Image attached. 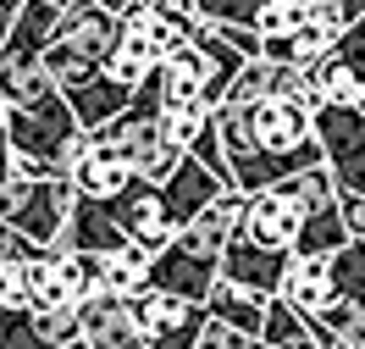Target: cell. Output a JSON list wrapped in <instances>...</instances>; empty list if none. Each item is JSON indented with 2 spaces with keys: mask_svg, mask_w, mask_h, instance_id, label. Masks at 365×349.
I'll return each instance as SVG.
<instances>
[{
  "mask_svg": "<svg viewBox=\"0 0 365 349\" xmlns=\"http://www.w3.org/2000/svg\"><path fill=\"white\" fill-rule=\"evenodd\" d=\"M94 139L106 144V150H116L138 183H166V178H172V166L182 161V150L160 133V116H155V106H150L144 94H133L111 122H100V128H94Z\"/></svg>",
  "mask_w": 365,
  "mask_h": 349,
  "instance_id": "obj_1",
  "label": "cell"
},
{
  "mask_svg": "<svg viewBox=\"0 0 365 349\" xmlns=\"http://www.w3.org/2000/svg\"><path fill=\"white\" fill-rule=\"evenodd\" d=\"M78 133H83V128L72 122L61 89H50L45 100H34V106H6V116H0V139H6V150L34 156V161L56 166V172H61V156H67V144L78 139Z\"/></svg>",
  "mask_w": 365,
  "mask_h": 349,
  "instance_id": "obj_2",
  "label": "cell"
},
{
  "mask_svg": "<svg viewBox=\"0 0 365 349\" xmlns=\"http://www.w3.org/2000/svg\"><path fill=\"white\" fill-rule=\"evenodd\" d=\"M310 133L321 144V166L338 188V200L365 194V116L354 106H321L310 116Z\"/></svg>",
  "mask_w": 365,
  "mask_h": 349,
  "instance_id": "obj_3",
  "label": "cell"
},
{
  "mask_svg": "<svg viewBox=\"0 0 365 349\" xmlns=\"http://www.w3.org/2000/svg\"><path fill=\"white\" fill-rule=\"evenodd\" d=\"M250 133H255V144H260L272 161H282L288 172L321 161V144H316V133H310V111L294 106V100H277V94L272 100H255L250 106Z\"/></svg>",
  "mask_w": 365,
  "mask_h": 349,
  "instance_id": "obj_4",
  "label": "cell"
},
{
  "mask_svg": "<svg viewBox=\"0 0 365 349\" xmlns=\"http://www.w3.org/2000/svg\"><path fill=\"white\" fill-rule=\"evenodd\" d=\"M106 211H111L116 233L133 244L138 256H160L166 244H172V216H166V200H160V183H128L122 194H111L106 200Z\"/></svg>",
  "mask_w": 365,
  "mask_h": 349,
  "instance_id": "obj_5",
  "label": "cell"
},
{
  "mask_svg": "<svg viewBox=\"0 0 365 349\" xmlns=\"http://www.w3.org/2000/svg\"><path fill=\"white\" fill-rule=\"evenodd\" d=\"M67 206H72V183H67V172L28 178L23 194H17V200H11V211H6V222L23 233L28 244H39V250H56V238H61V222H67Z\"/></svg>",
  "mask_w": 365,
  "mask_h": 349,
  "instance_id": "obj_6",
  "label": "cell"
},
{
  "mask_svg": "<svg viewBox=\"0 0 365 349\" xmlns=\"http://www.w3.org/2000/svg\"><path fill=\"white\" fill-rule=\"evenodd\" d=\"M116 23H122V45L144 50L150 61H166L172 50L188 45L194 11H182V6H160V0H128V6L116 11Z\"/></svg>",
  "mask_w": 365,
  "mask_h": 349,
  "instance_id": "obj_7",
  "label": "cell"
},
{
  "mask_svg": "<svg viewBox=\"0 0 365 349\" xmlns=\"http://www.w3.org/2000/svg\"><path fill=\"white\" fill-rule=\"evenodd\" d=\"M299 222H304L299 200L282 183H272V188H260V194H244L238 238H250V244H260V250H282V256H294Z\"/></svg>",
  "mask_w": 365,
  "mask_h": 349,
  "instance_id": "obj_8",
  "label": "cell"
},
{
  "mask_svg": "<svg viewBox=\"0 0 365 349\" xmlns=\"http://www.w3.org/2000/svg\"><path fill=\"white\" fill-rule=\"evenodd\" d=\"M61 172H67L72 194H89V200H111V194H122V188L133 183L128 161H122L116 150H106V144L94 139V133H78V139L67 144V156H61Z\"/></svg>",
  "mask_w": 365,
  "mask_h": 349,
  "instance_id": "obj_9",
  "label": "cell"
},
{
  "mask_svg": "<svg viewBox=\"0 0 365 349\" xmlns=\"http://www.w3.org/2000/svg\"><path fill=\"white\" fill-rule=\"evenodd\" d=\"M78 338L89 349H138V322H133V300L94 288L89 300H78Z\"/></svg>",
  "mask_w": 365,
  "mask_h": 349,
  "instance_id": "obj_10",
  "label": "cell"
},
{
  "mask_svg": "<svg viewBox=\"0 0 365 349\" xmlns=\"http://www.w3.org/2000/svg\"><path fill=\"white\" fill-rule=\"evenodd\" d=\"M50 39H61L67 50L89 56V61H106V56L122 45V23H116L111 6L72 0V6H61V17H56V34H50Z\"/></svg>",
  "mask_w": 365,
  "mask_h": 349,
  "instance_id": "obj_11",
  "label": "cell"
},
{
  "mask_svg": "<svg viewBox=\"0 0 365 349\" xmlns=\"http://www.w3.org/2000/svg\"><path fill=\"white\" fill-rule=\"evenodd\" d=\"M238 216H244V194H238V188H222L205 211H194V216L172 233V244L188 250V256L216 261L222 250H227V238H238Z\"/></svg>",
  "mask_w": 365,
  "mask_h": 349,
  "instance_id": "obj_12",
  "label": "cell"
},
{
  "mask_svg": "<svg viewBox=\"0 0 365 349\" xmlns=\"http://www.w3.org/2000/svg\"><path fill=\"white\" fill-rule=\"evenodd\" d=\"M210 283H216V261L188 256V250H178V244H166V250L150 256V266H144V288L178 294V300H188V305H205Z\"/></svg>",
  "mask_w": 365,
  "mask_h": 349,
  "instance_id": "obj_13",
  "label": "cell"
},
{
  "mask_svg": "<svg viewBox=\"0 0 365 349\" xmlns=\"http://www.w3.org/2000/svg\"><path fill=\"white\" fill-rule=\"evenodd\" d=\"M288 261L294 256H282V250H260L250 238H227V250L216 256V278L238 283V288H250V294H277Z\"/></svg>",
  "mask_w": 365,
  "mask_h": 349,
  "instance_id": "obj_14",
  "label": "cell"
},
{
  "mask_svg": "<svg viewBox=\"0 0 365 349\" xmlns=\"http://www.w3.org/2000/svg\"><path fill=\"white\" fill-rule=\"evenodd\" d=\"M50 89H56V84H50L39 50L6 39V45H0V100H6V106H34V100H45Z\"/></svg>",
  "mask_w": 365,
  "mask_h": 349,
  "instance_id": "obj_15",
  "label": "cell"
},
{
  "mask_svg": "<svg viewBox=\"0 0 365 349\" xmlns=\"http://www.w3.org/2000/svg\"><path fill=\"white\" fill-rule=\"evenodd\" d=\"M222 188H227L222 178H210V172L194 161V156H182V161L172 166V178L160 183V200H166V216H172V228H182L194 211H205L210 200L222 194Z\"/></svg>",
  "mask_w": 365,
  "mask_h": 349,
  "instance_id": "obj_16",
  "label": "cell"
},
{
  "mask_svg": "<svg viewBox=\"0 0 365 349\" xmlns=\"http://www.w3.org/2000/svg\"><path fill=\"white\" fill-rule=\"evenodd\" d=\"M332 294H338V288H332L327 261H288V272H282V283H277V300L288 305L294 316H316Z\"/></svg>",
  "mask_w": 365,
  "mask_h": 349,
  "instance_id": "obj_17",
  "label": "cell"
},
{
  "mask_svg": "<svg viewBox=\"0 0 365 349\" xmlns=\"http://www.w3.org/2000/svg\"><path fill=\"white\" fill-rule=\"evenodd\" d=\"M128 300H133V322H138V338H144V344L178 333L182 322H194V316L205 310V305H188V300H178V294H160V288H138Z\"/></svg>",
  "mask_w": 365,
  "mask_h": 349,
  "instance_id": "obj_18",
  "label": "cell"
},
{
  "mask_svg": "<svg viewBox=\"0 0 365 349\" xmlns=\"http://www.w3.org/2000/svg\"><path fill=\"white\" fill-rule=\"evenodd\" d=\"M332 45H338V28L304 23V28H294L288 39H260V56L277 61V67H316V61L332 56Z\"/></svg>",
  "mask_w": 365,
  "mask_h": 349,
  "instance_id": "obj_19",
  "label": "cell"
},
{
  "mask_svg": "<svg viewBox=\"0 0 365 349\" xmlns=\"http://www.w3.org/2000/svg\"><path fill=\"white\" fill-rule=\"evenodd\" d=\"M266 300H272V294H250V288H238V283L216 278V283H210V294H205V316H216V322H227V327H238V333L260 338Z\"/></svg>",
  "mask_w": 365,
  "mask_h": 349,
  "instance_id": "obj_20",
  "label": "cell"
},
{
  "mask_svg": "<svg viewBox=\"0 0 365 349\" xmlns=\"http://www.w3.org/2000/svg\"><path fill=\"white\" fill-rule=\"evenodd\" d=\"M61 100H67L72 122H78L83 133H94V128H100V122H111V116L122 111V106H128L133 94H128V89H116L111 78L100 72V78H89V84H78V89H61Z\"/></svg>",
  "mask_w": 365,
  "mask_h": 349,
  "instance_id": "obj_21",
  "label": "cell"
},
{
  "mask_svg": "<svg viewBox=\"0 0 365 349\" xmlns=\"http://www.w3.org/2000/svg\"><path fill=\"white\" fill-rule=\"evenodd\" d=\"M343 244H349V228H343V206L332 200V206H321V211H304L299 238H294V261H327Z\"/></svg>",
  "mask_w": 365,
  "mask_h": 349,
  "instance_id": "obj_22",
  "label": "cell"
},
{
  "mask_svg": "<svg viewBox=\"0 0 365 349\" xmlns=\"http://www.w3.org/2000/svg\"><path fill=\"white\" fill-rule=\"evenodd\" d=\"M304 23H316V6L310 0H260L255 6V34L260 39H288Z\"/></svg>",
  "mask_w": 365,
  "mask_h": 349,
  "instance_id": "obj_23",
  "label": "cell"
},
{
  "mask_svg": "<svg viewBox=\"0 0 365 349\" xmlns=\"http://www.w3.org/2000/svg\"><path fill=\"white\" fill-rule=\"evenodd\" d=\"M277 84V61H266V56H250V61H238V72L227 78V106H255V100H266Z\"/></svg>",
  "mask_w": 365,
  "mask_h": 349,
  "instance_id": "obj_24",
  "label": "cell"
},
{
  "mask_svg": "<svg viewBox=\"0 0 365 349\" xmlns=\"http://www.w3.org/2000/svg\"><path fill=\"white\" fill-rule=\"evenodd\" d=\"M39 61H45V72H50V84H56V89H78V84L100 78V61H89V56L67 50L61 39H50V45L39 50Z\"/></svg>",
  "mask_w": 365,
  "mask_h": 349,
  "instance_id": "obj_25",
  "label": "cell"
},
{
  "mask_svg": "<svg viewBox=\"0 0 365 349\" xmlns=\"http://www.w3.org/2000/svg\"><path fill=\"white\" fill-rule=\"evenodd\" d=\"M144 266H150V256H138L133 244H122L111 256H100V288H111V294H138V288H144Z\"/></svg>",
  "mask_w": 365,
  "mask_h": 349,
  "instance_id": "obj_26",
  "label": "cell"
},
{
  "mask_svg": "<svg viewBox=\"0 0 365 349\" xmlns=\"http://www.w3.org/2000/svg\"><path fill=\"white\" fill-rule=\"evenodd\" d=\"M160 133L178 144V150H188V144L200 139L210 128V106H200V100H182V106H160Z\"/></svg>",
  "mask_w": 365,
  "mask_h": 349,
  "instance_id": "obj_27",
  "label": "cell"
},
{
  "mask_svg": "<svg viewBox=\"0 0 365 349\" xmlns=\"http://www.w3.org/2000/svg\"><path fill=\"white\" fill-rule=\"evenodd\" d=\"M327 272H332V288H338V294L365 300V244L360 238H349L343 250H332V256H327Z\"/></svg>",
  "mask_w": 365,
  "mask_h": 349,
  "instance_id": "obj_28",
  "label": "cell"
},
{
  "mask_svg": "<svg viewBox=\"0 0 365 349\" xmlns=\"http://www.w3.org/2000/svg\"><path fill=\"white\" fill-rule=\"evenodd\" d=\"M150 67H155V61H150L144 50H133V45H116L111 56L100 61V72L111 78L116 89H128V94H138V89H144V78H150Z\"/></svg>",
  "mask_w": 365,
  "mask_h": 349,
  "instance_id": "obj_29",
  "label": "cell"
},
{
  "mask_svg": "<svg viewBox=\"0 0 365 349\" xmlns=\"http://www.w3.org/2000/svg\"><path fill=\"white\" fill-rule=\"evenodd\" d=\"M255 6L260 0H188V11L210 28H255Z\"/></svg>",
  "mask_w": 365,
  "mask_h": 349,
  "instance_id": "obj_30",
  "label": "cell"
},
{
  "mask_svg": "<svg viewBox=\"0 0 365 349\" xmlns=\"http://www.w3.org/2000/svg\"><path fill=\"white\" fill-rule=\"evenodd\" d=\"M194 349H255V338H250V333H238V327H227V322H216V316H205Z\"/></svg>",
  "mask_w": 365,
  "mask_h": 349,
  "instance_id": "obj_31",
  "label": "cell"
},
{
  "mask_svg": "<svg viewBox=\"0 0 365 349\" xmlns=\"http://www.w3.org/2000/svg\"><path fill=\"white\" fill-rule=\"evenodd\" d=\"M332 56H338L343 67H349V72H354V78L365 84V17H360V23H349V28L338 34V45H332Z\"/></svg>",
  "mask_w": 365,
  "mask_h": 349,
  "instance_id": "obj_32",
  "label": "cell"
},
{
  "mask_svg": "<svg viewBox=\"0 0 365 349\" xmlns=\"http://www.w3.org/2000/svg\"><path fill=\"white\" fill-rule=\"evenodd\" d=\"M28 261H0V310H28Z\"/></svg>",
  "mask_w": 365,
  "mask_h": 349,
  "instance_id": "obj_33",
  "label": "cell"
},
{
  "mask_svg": "<svg viewBox=\"0 0 365 349\" xmlns=\"http://www.w3.org/2000/svg\"><path fill=\"white\" fill-rule=\"evenodd\" d=\"M316 6V23H327V28H349V23H360L365 17V0H310Z\"/></svg>",
  "mask_w": 365,
  "mask_h": 349,
  "instance_id": "obj_34",
  "label": "cell"
},
{
  "mask_svg": "<svg viewBox=\"0 0 365 349\" xmlns=\"http://www.w3.org/2000/svg\"><path fill=\"white\" fill-rule=\"evenodd\" d=\"M34 256H45V250H39V244H28L23 233L0 216V261H34Z\"/></svg>",
  "mask_w": 365,
  "mask_h": 349,
  "instance_id": "obj_35",
  "label": "cell"
},
{
  "mask_svg": "<svg viewBox=\"0 0 365 349\" xmlns=\"http://www.w3.org/2000/svg\"><path fill=\"white\" fill-rule=\"evenodd\" d=\"M338 206H343V228H349V238H360V244H365V194L338 200Z\"/></svg>",
  "mask_w": 365,
  "mask_h": 349,
  "instance_id": "obj_36",
  "label": "cell"
},
{
  "mask_svg": "<svg viewBox=\"0 0 365 349\" xmlns=\"http://www.w3.org/2000/svg\"><path fill=\"white\" fill-rule=\"evenodd\" d=\"M94 6H111V11H122V6H128V0H94Z\"/></svg>",
  "mask_w": 365,
  "mask_h": 349,
  "instance_id": "obj_37",
  "label": "cell"
},
{
  "mask_svg": "<svg viewBox=\"0 0 365 349\" xmlns=\"http://www.w3.org/2000/svg\"><path fill=\"white\" fill-rule=\"evenodd\" d=\"M160 6H182V11H188V0H160Z\"/></svg>",
  "mask_w": 365,
  "mask_h": 349,
  "instance_id": "obj_38",
  "label": "cell"
},
{
  "mask_svg": "<svg viewBox=\"0 0 365 349\" xmlns=\"http://www.w3.org/2000/svg\"><path fill=\"white\" fill-rule=\"evenodd\" d=\"M50 6H72V0H50Z\"/></svg>",
  "mask_w": 365,
  "mask_h": 349,
  "instance_id": "obj_39",
  "label": "cell"
},
{
  "mask_svg": "<svg viewBox=\"0 0 365 349\" xmlns=\"http://www.w3.org/2000/svg\"><path fill=\"white\" fill-rule=\"evenodd\" d=\"M255 349H266V344H260V338H255Z\"/></svg>",
  "mask_w": 365,
  "mask_h": 349,
  "instance_id": "obj_40",
  "label": "cell"
},
{
  "mask_svg": "<svg viewBox=\"0 0 365 349\" xmlns=\"http://www.w3.org/2000/svg\"><path fill=\"white\" fill-rule=\"evenodd\" d=\"M138 349H144V344H138Z\"/></svg>",
  "mask_w": 365,
  "mask_h": 349,
  "instance_id": "obj_41",
  "label": "cell"
},
{
  "mask_svg": "<svg viewBox=\"0 0 365 349\" xmlns=\"http://www.w3.org/2000/svg\"><path fill=\"white\" fill-rule=\"evenodd\" d=\"M0 144H6V139H0Z\"/></svg>",
  "mask_w": 365,
  "mask_h": 349,
  "instance_id": "obj_42",
  "label": "cell"
}]
</instances>
